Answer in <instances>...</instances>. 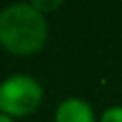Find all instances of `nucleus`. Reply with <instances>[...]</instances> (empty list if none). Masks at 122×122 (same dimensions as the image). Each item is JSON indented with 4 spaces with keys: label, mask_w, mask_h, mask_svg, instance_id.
<instances>
[{
    "label": "nucleus",
    "mask_w": 122,
    "mask_h": 122,
    "mask_svg": "<svg viewBox=\"0 0 122 122\" xmlns=\"http://www.w3.org/2000/svg\"><path fill=\"white\" fill-rule=\"evenodd\" d=\"M48 36L44 13L32 4L19 2L6 6L0 11V44L17 55L38 51Z\"/></svg>",
    "instance_id": "1"
},
{
    "label": "nucleus",
    "mask_w": 122,
    "mask_h": 122,
    "mask_svg": "<svg viewBox=\"0 0 122 122\" xmlns=\"http://www.w3.org/2000/svg\"><path fill=\"white\" fill-rule=\"evenodd\" d=\"M42 101L40 84L29 74H11L0 82V112L25 116L38 109Z\"/></svg>",
    "instance_id": "2"
},
{
    "label": "nucleus",
    "mask_w": 122,
    "mask_h": 122,
    "mask_svg": "<svg viewBox=\"0 0 122 122\" xmlns=\"http://www.w3.org/2000/svg\"><path fill=\"white\" fill-rule=\"evenodd\" d=\"M55 122H95V114L84 99L69 97L59 103L55 111Z\"/></svg>",
    "instance_id": "3"
},
{
    "label": "nucleus",
    "mask_w": 122,
    "mask_h": 122,
    "mask_svg": "<svg viewBox=\"0 0 122 122\" xmlns=\"http://www.w3.org/2000/svg\"><path fill=\"white\" fill-rule=\"evenodd\" d=\"M101 122H122V105L109 107L101 114Z\"/></svg>",
    "instance_id": "4"
},
{
    "label": "nucleus",
    "mask_w": 122,
    "mask_h": 122,
    "mask_svg": "<svg viewBox=\"0 0 122 122\" xmlns=\"http://www.w3.org/2000/svg\"><path fill=\"white\" fill-rule=\"evenodd\" d=\"M40 13H48V11H51V10H55V8H59L63 2L61 0H34V2H30Z\"/></svg>",
    "instance_id": "5"
},
{
    "label": "nucleus",
    "mask_w": 122,
    "mask_h": 122,
    "mask_svg": "<svg viewBox=\"0 0 122 122\" xmlns=\"http://www.w3.org/2000/svg\"><path fill=\"white\" fill-rule=\"evenodd\" d=\"M0 122H13V120H11V116H8V114L0 112Z\"/></svg>",
    "instance_id": "6"
}]
</instances>
